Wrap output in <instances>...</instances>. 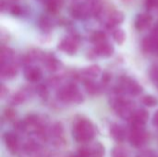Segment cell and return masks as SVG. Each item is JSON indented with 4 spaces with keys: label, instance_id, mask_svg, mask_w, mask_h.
Listing matches in <instances>:
<instances>
[{
    "label": "cell",
    "instance_id": "1",
    "mask_svg": "<svg viewBox=\"0 0 158 157\" xmlns=\"http://www.w3.org/2000/svg\"><path fill=\"white\" fill-rule=\"evenodd\" d=\"M72 135L76 142L86 143L94 138L95 129L93 123L87 118H80L75 121L72 129Z\"/></svg>",
    "mask_w": 158,
    "mask_h": 157
},
{
    "label": "cell",
    "instance_id": "2",
    "mask_svg": "<svg viewBox=\"0 0 158 157\" xmlns=\"http://www.w3.org/2000/svg\"><path fill=\"white\" fill-rule=\"evenodd\" d=\"M56 96L64 103L81 104L83 101V96L75 83H69L61 87L56 92Z\"/></svg>",
    "mask_w": 158,
    "mask_h": 157
},
{
    "label": "cell",
    "instance_id": "3",
    "mask_svg": "<svg viewBox=\"0 0 158 157\" xmlns=\"http://www.w3.org/2000/svg\"><path fill=\"white\" fill-rule=\"evenodd\" d=\"M145 125L138 124V123H131V132H130V142L131 145L135 147L143 146L148 139V134L144 129Z\"/></svg>",
    "mask_w": 158,
    "mask_h": 157
},
{
    "label": "cell",
    "instance_id": "4",
    "mask_svg": "<svg viewBox=\"0 0 158 157\" xmlns=\"http://www.w3.org/2000/svg\"><path fill=\"white\" fill-rule=\"evenodd\" d=\"M118 89L122 93H127L131 95H139L143 91L140 84L128 76H123L119 79Z\"/></svg>",
    "mask_w": 158,
    "mask_h": 157
},
{
    "label": "cell",
    "instance_id": "5",
    "mask_svg": "<svg viewBox=\"0 0 158 157\" xmlns=\"http://www.w3.org/2000/svg\"><path fill=\"white\" fill-rule=\"evenodd\" d=\"M79 46V40L76 36H69L64 38L58 44V49L69 54V55H74Z\"/></svg>",
    "mask_w": 158,
    "mask_h": 157
},
{
    "label": "cell",
    "instance_id": "6",
    "mask_svg": "<svg viewBox=\"0 0 158 157\" xmlns=\"http://www.w3.org/2000/svg\"><path fill=\"white\" fill-rule=\"evenodd\" d=\"M3 139H4V143H5L7 150L11 154L17 153V151L19 150V139H18V136L13 132H6V133H5Z\"/></svg>",
    "mask_w": 158,
    "mask_h": 157
},
{
    "label": "cell",
    "instance_id": "7",
    "mask_svg": "<svg viewBox=\"0 0 158 157\" xmlns=\"http://www.w3.org/2000/svg\"><path fill=\"white\" fill-rule=\"evenodd\" d=\"M63 132L64 129L62 124L60 122H55L48 131V136L53 138L55 143L60 144L63 142Z\"/></svg>",
    "mask_w": 158,
    "mask_h": 157
},
{
    "label": "cell",
    "instance_id": "8",
    "mask_svg": "<svg viewBox=\"0 0 158 157\" xmlns=\"http://www.w3.org/2000/svg\"><path fill=\"white\" fill-rule=\"evenodd\" d=\"M70 14L75 19H83L90 15L89 6L84 4H75L70 8Z\"/></svg>",
    "mask_w": 158,
    "mask_h": 157
},
{
    "label": "cell",
    "instance_id": "9",
    "mask_svg": "<svg viewBox=\"0 0 158 157\" xmlns=\"http://www.w3.org/2000/svg\"><path fill=\"white\" fill-rule=\"evenodd\" d=\"M152 16L146 13H143V14H139L135 19V28L139 31H143L145 29H147L152 22Z\"/></svg>",
    "mask_w": 158,
    "mask_h": 157
},
{
    "label": "cell",
    "instance_id": "10",
    "mask_svg": "<svg viewBox=\"0 0 158 157\" xmlns=\"http://www.w3.org/2000/svg\"><path fill=\"white\" fill-rule=\"evenodd\" d=\"M24 76L27 81L31 82H37L42 78V71L36 67H27L24 70Z\"/></svg>",
    "mask_w": 158,
    "mask_h": 157
},
{
    "label": "cell",
    "instance_id": "11",
    "mask_svg": "<svg viewBox=\"0 0 158 157\" xmlns=\"http://www.w3.org/2000/svg\"><path fill=\"white\" fill-rule=\"evenodd\" d=\"M123 20H124V14L121 11H113L108 16L106 22V28L111 29V28H114L116 25L122 23Z\"/></svg>",
    "mask_w": 158,
    "mask_h": 157
},
{
    "label": "cell",
    "instance_id": "12",
    "mask_svg": "<svg viewBox=\"0 0 158 157\" xmlns=\"http://www.w3.org/2000/svg\"><path fill=\"white\" fill-rule=\"evenodd\" d=\"M94 52L96 53L97 56H104V57H109L113 55L114 53V47L112 44L108 43L107 42L103 43L101 44L95 45L94 47Z\"/></svg>",
    "mask_w": 158,
    "mask_h": 157
},
{
    "label": "cell",
    "instance_id": "13",
    "mask_svg": "<svg viewBox=\"0 0 158 157\" xmlns=\"http://www.w3.org/2000/svg\"><path fill=\"white\" fill-rule=\"evenodd\" d=\"M17 71V66L12 62L1 64V77L3 79H11L15 77Z\"/></svg>",
    "mask_w": 158,
    "mask_h": 157
},
{
    "label": "cell",
    "instance_id": "14",
    "mask_svg": "<svg viewBox=\"0 0 158 157\" xmlns=\"http://www.w3.org/2000/svg\"><path fill=\"white\" fill-rule=\"evenodd\" d=\"M110 135L116 142H118V143H121L126 139V131L118 124H112L111 125Z\"/></svg>",
    "mask_w": 158,
    "mask_h": 157
},
{
    "label": "cell",
    "instance_id": "15",
    "mask_svg": "<svg viewBox=\"0 0 158 157\" xmlns=\"http://www.w3.org/2000/svg\"><path fill=\"white\" fill-rule=\"evenodd\" d=\"M101 73V68L99 66H96V65H94V66H90L86 68H84L82 71H81V78H82V81L85 80V79H90V80H93L94 78H96L99 74Z\"/></svg>",
    "mask_w": 158,
    "mask_h": 157
},
{
    "label": "cell",
    "instance_id": "16",
    "mask_svg": "<svg viewBox=\"0 0 158 157\" xmlns=\"http://www.w3.org/2000/svg\"><path fill=\"white\" fill-rule=\"evenodd\" d=\"M148 118H149V113L145 109H142L141 108V109H137L134 112L133 117L131 119V122L145 125V123L147 122Z\"/></svg>",
    "mask_w": 158,
    "mask_h": 157
},
{
    "label": "cell",
    "instance_id": "17",
    "mask_svg": "<svg viewBox=\"0 0 158 157\" xmlns=\"http://www.w3.org/2000/svg\"><path fill=\"white\" fill-rule=\"evenodd\" d=\"M43 59H44V64L45 65V68L48 71L54 72L58 69L59 63H58L57 59L55 58L53 56H50V55L44 56Z\"/></svg>",
    "mask_w": 158,
    "mask_h": 157
},
{
    "label": "cell",
    "instance_id": "18",
    "mask_svg": "<svg viewBox=\"0 0 158 157\" xmlns=\"http://www.w3.org/2000/svg\"><path fill=\"white\" fill-rule=\"evenodd\" d=\"M90 157H104L105 155V147L100 143H94L91 146H89Z\"/></svg>",
    "mask_w": 158,
    "mask_h": 157
},
{
    "label": "cell",
    "instance_id": "19",
    "mask_svg": "<svg viewBox=\"0 0 158 157\" xmlns=\"http://www.w3.org/2000/svg\"><path fill=\"white\" fill-rule=\"evenodd\" d=\"M83 81V85H84V88L85 90L87 91V93L89 94H92V95H94L98 93L99 91V87L98 85L93 81V80H90V79H85L82 81Z\"/></svg>",
    "mask_w": 158,
    "mask_h": 157
},
{
    "label": "cell",
    "instance_id": "20",
    "mask_svg": "<svg viewBox=\"0 0 158 157\" xmlns=\"http://www.w3.org/2000/svg\"><path fill=\"white\" fill-rule=\"evenodd\" d=\"M91 42L95 45L101 44L106 42V34L102 31H96L91 35Z\"/></svg>",
    "mask_w": 158,
    "mask_h": 157
},
{
    "label": "cell",
    "instance_id": "21",
    "mask_svg": "<svg viewBox=\"0 0 158 157\" xmlns=\"http://www.w3.org/2000/svg\"><path fill=\"white\" fill-rule=\"evenodd\" d=\"M45 3H46V9L48 10V12L52 14H56L58 11V9H60V7L62 6L63 0H47Z\"/></svg>",
    "mask_w": 158,
    "mask_h": 157
},
{
    "label": "cell",
    "instance_id": "22",
    "mask_svg": "<svg viewBox=\"0 0 158 157\" xmlns=\"http://www.w3.org/2000/svg\"><path fill=\"white\" fill-rule=\"evenodd\" d=\"M14 53L13 51L6 46H2L1 48V64L10 63V60L13 58Z\"/></svg>",
    "mask_w": 158,
    "mask_h": 157
},
{
    "label": "cell",
    "instance_id": "23",
    "mask_svg": "<svg viewBox=\"0 0 158 157\" xmlns=\"http://www.w3.org/2000/svg\"><path fill=\"white\" fill-rule=\"evenodd\" d=\"M26 98H27L26 92L25 91H19V92H18L17 93H15L12 96V98L10 100V103L13 105H18L23 103L26 100Z\"/></svg>",
    "mask_w": 158,
    "mask_h": 157
},
{
    "label": "cell",
    "instance_id": "24",
    "mask_svg": "<svg viewBox=\"0 0 158 157\" xmlns=\"http://www.w3.org/2000/svg\"><path fill=\"white\" fill-rule=\"evenodd\" d=\"M113 38L118 44H122L126 40V33L122 29H117L113 31Z\"/></svg>",
    "mask_w": 158,
    "mask_h": 157
},
{
    "label": "cell",
    "instance_id": "25",
    "mask_svg": "<svg viewBox=\"0 0 158 157\" xmlns=\"http://www.w3.org/2000/svg\"><path fill=\"white\" fill-rule=\"evenodd\" d=\"M142 103L146 106L152 107L158 105V99L153 95H145L142 98Z\"/></svg>",
    "mask_w": 158,
    "mask_h": 157
},
{
    "label": "cell",
    "instance_id": "26",
    "mask_svg": "<svg viewBox=\"0 0 158 157\" xmlns=\"http://www.w3.org/2000/svg\"><path fill=\"white\" fill-rule=\"evenodd\" d=\"M112 157H129V154L127 152V150H125V148L123 147H115L112 151L111 154Z\"/></svg>",
    "mask_w": 158,
    "mask_h": 157
},
{
    "label": "cell",
    "instance_id": "27",
    "mask_svg": "<svg viewBox=\"0 0 158 157\" xmlns=\"http://www.w3.org/2000/svg\"><path fill=\"white\" fill-rule=\"evenodd\" d=\"M39 26H40V28H41L43 31H48L51 30V23H50V21L48 20V19H46V18H43V19H40V21H39Z\"/></svg>",
    "mask_w": 158,
    "mask_h": 157
},
{
    "label": "cell",
    "instance_id": "28",
    "mask_svg": "<svg viewBox=\"0 0 158 157\" xmlns=\"http://www.w3.org/2000/svg\"><path fill=\"white\" fill-rule=\"evenodd\" d=\"M36 92H37L38 95L42 98H45L48 96V91H47L46 87L43 84H40L36 87Z\"/></svg>",
    "mask_w": 158,
    "mask_h": 157
},
{
    "label": "cell",
    "instance_id": "29",
    "mask_svg": "<svg viewBox=\"0 0 158 157\" xmlns=\"http://www.w3.org/2000/svg\"><path fill=\"white\" fill-rule=\"evenodd\" d=\"M4 116H5V118L7 120H12L15 118L16 113H15V111L12 108H6L5 110V112H4Z\"/></svg>",
    "mask_w": 158,
    "mask_h": 157
},
{
    "label": "cell",
    "instance_id": "30",
    "mask_svg": "<svg viewBox=\"0 0 158 157\" xmlns=\"http://www.w3.org/2000/svg\"><path fill=\"white\" fill-rule=\"evenodd\" d=\"M10 12L14 16H19L22 13V8L19 6H18V5H13L10 7Z\"/></svg>",
    "mask_w": 158,
    "mask_h": 157
},
{
    "label": "cell",
    "instance_id": "31",
    "mask_svg": "<svg viewBox=\"0 0 158 157\" xmlns=\"http://www.w3.org/2000/svg\"><path fill=\"white\" fill-rule=\"evenodd\" d=\"M145 6L146 8L152 9L156 6H158V0H145Z\"/></svg>",
    "mask_w": 158,
    "mask_h": 157
},
{
    "label": "cell",
    "instance_id": "32",
    "mask_svg": "<svg viewBox=\"0 0 158 157\" xmlns=\"http://www.w3.org/2000/svg\"><path fill=\"white\" fill-rule=\"evenodd\" d=\"M111 78H112L111 74L108 73V72H106V73L103 75V77H102V83L105 84V85L108 84V83L110 82V81H111Z\"/></svg>",
    "mask_w": 158,
    "mask_h": 157
},
{
    "label": "cell",
    "instance_id": "33",
    "mask_svg": "<svg viewBox=\"0 0 158 157\" xmlns=\"http://www.w3.org/2000/svg\"><path fill=\"white\" fill-rule=\"evenodd\" d=\"M7 93H8L7 88L4 84H2L1 85V90H0V95H1V97L2 98H5L6 95H7Z\"/></svg>",
    "mask_w": 158,
    "mask_h": 157
},
{
    "label": "cell",
    "instance_id": "34",
    "mask_svg": "<svg viewBox=\"0 0 158 157\" xmlns=\"http://www.w3.org/2000/svg\"><path fill=\"white\" fill-rule=\"evenodd\" d=\"M153 123L154 125L157 126L158 127V111L154 115V118H153Z\"/></svg>",
    "mask_w": 158,
    "mask_h": 157
},
{
    "label": "cell",
    "instance_id": "35",
    "mask_svg": "<svg viewBox=\"0 0 158 157\" xmlns=\"http://www.w3.org/2000/svg\"><path fill=\"white\" fill-rule=\"evenodd\" d=\"M40 1H45V2H46L47 0H40Z\"/></svg>",
    "mask_w": 158,
    "mask_h": 157
},
{
    "label": "cell",
    "instance_id": "36",
    "mask_svg": "<svg viewBox=\"0 0 158 157\" xmlns=\"http://www.w3.org/2000/svg\"><path fill=\"white\" fill-rule=\"evenodd\" d=\"M75 157H78V156H77V155H76V156H75Z\"/></svg>",
    "mask_w": 158,
    "mask_h": 157
}]
</instances>
